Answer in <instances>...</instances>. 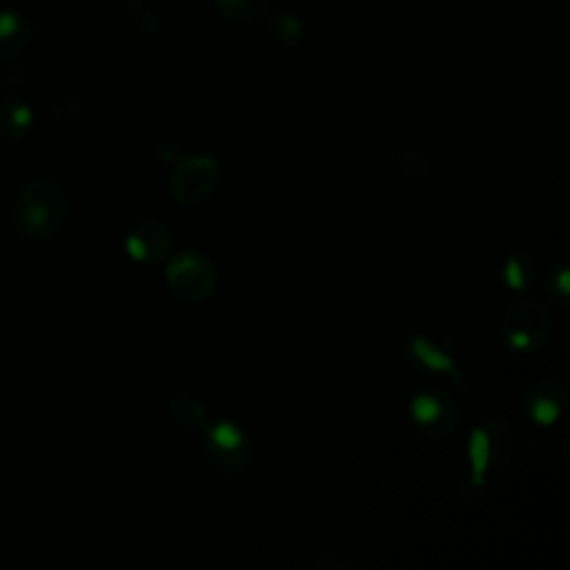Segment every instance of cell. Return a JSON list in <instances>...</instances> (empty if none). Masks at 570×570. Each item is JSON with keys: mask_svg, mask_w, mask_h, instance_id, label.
<instances>
[{"mask_svg": "<svg viewBox=\"0 0 570 570\" xmlns=\"http://www.w3.org/2000/svg\"><path fill=\"white\" fill-rule=\"evenodd\" d=\"M67 198L62 187L51 178L27 180L16 198V232L27 240H45L58 234L65 223Z\"/></svg>", "mask_w": 570, "mask_h": 570, "instance_id": "cell-1", "label": "cell"}, {"mask_svg": "<svg viewBox=\"0 0 570 570\" xmlns=\"http://www.w3.org/2000/svg\"><path fill=\"white\" fill-rule=\"evenodd\" d=\"M503 336L514 350L539 352L548 345L552 336V316L543 301L534 296H523L503 314Z\"/></svg>", "mask_w": 570, "mask_h": 570, "instance_id": "cell-2", "label": "cell"}, {"mask_svg": "<svg viewBox=\"0 0 570 570\" xmlns=\"http://www.w3.org/2000/svg\"><path fill=\"white\" fill-rule=\"evenodd\" d=\"M167 285L183 303H200L216 289V265L198 252H180L167 265Z\"/></svg>", "mask_w": 570, "mask_h": 570, "instance_id": "cell-3", "label": "cell"}, {"mask_svg": "<svg viewBox=\"0 0 570 570\" xmlns=\"http://www.w3.org/2000/svg\"><path fill=\"white\" fill-rule=\"evenodd\" d=\"M218 163L209 156L178 158L171 174V198L180 205L205 203L218 185Z\"/></svg>", "mask_w": 570, "mask_h": 570, "instance_id": "cell-4", "label": "cell"}, {"mask_svg": "<svg viewBox=\"0 0 570 570\" xmlns=\"http://www.w3.org/2000/svg\"><path fill=\"white\" fill-rule=\"evenodd\" d=\"M410 414L419 432L430 441H443L459 428V410L443 390H423L410 403Z\"/></svg>", "mask_w": 570, "mask_h": 570, "instance_id": "cell-5", "label": "cell"}, {"mask_svg": "<svg viewBox=\"0 0 570 570\" xmlns=\"http://www.w3.org/2000/svg\"><path fill=\"white\" fill-rule=\"evenodd\" d=\"M171 247L174 234L160 220H140L129 229L125 238V249L138 263H160L169 256Z\"/></svg>", "mask_w": 570, "mask_h": 570, "instance_id": "cell-6", "label": "cell"}, {"mask_svg": "<svg viewBox=\"0 0 570 570\" xmlns=\"http://www.w3.org/2000/svg\"><path fill=\"white\" fill-rule=\"evenodd\" d=\"M566 387L552 376L534 381L525 390V410L528 416L539 425H550L559 419L563 405H566Z\"/></svg>", "mask_w": 570, "mask_h": 570, "instance_id": "cell-7", "label": "cell"}, {"mask_svg": "<svg viewBox=\"0 0 570 570\" xmlns=\"http://www.w3.org/2000/svg\"><path fill=\"white\" fill-rule=\"evenodd\" d=\"M410 352L412 356L428 370L432 372H452L454 370V358H452V347L448 336L434 334L432 330L419 332L410 338Z\"/></svg>", "mask_w": 570, "mask_h": 570, "instance_id": "cell-8", "label": "cell"}, {"mask_svg": "<svg viewBox=\"0 0 570 570\" xmlns=\"http://www.w3.org/2000/svg\"><path fill=\"white\" fill-rule=\"evenodd\" d=\"M33 38L31 24L13 9L0 7V60L20 56Z\"/></svg>", "mask_w": 570, "mask_h": 570, "instance_id": "cell-9", "label": "cell"}, {"mask_svg": "<svg viewBox=\"0 0 570 570\" xmlns=\"http://www.w3.org/2000/svg\"><path fill=\"white\" fill-rule=\"evenodd\" d=\"M33 127V111L27 102L9 98L0 102V138L9 142H20L29 136Z\"/></svg>", "mask_w": 570, "mask_h": 570, "instance_id": "cell-10", "label": "cell"}, {"mask_svg": "<svg viewBox=\"0 0 570 570\" xmlns=\"http://www.w3.org/2000/svg\"><path fill=\"white\" fill-rule=\"evenodd\" d=\"M165 414L178 428L207 425V412H205L203 403L191 392H185V390L169 394V399L165 403Z\"/></svg>", "mask_w": 570, "mask_h": 570, "instance_id": "cell-11", "label": "cell"}, {"mask_svg": "<svg viewBox=\"0 0 570 570\" xmlns=\"http://www.w3.org/2000/svg\"><path fill=\"white\" fill-rule=\"evenodd\" d=\"M485 439H488V454H490V468H503L510 463L514 452V432L505 419L492 416L483 425Z\"/></svg>", "mask_w": 570, "mask_h": 570, "instance_id": "cell-12", "label": "cell"}, {"mask_svg": "<svg viewBox=\"0 0 570 570\" xmlns=\"http://www.w3.org/2000/svg\"><path fill=\"white\" fill-rule=\"evenodd\" d=\"M265 24H267L265 29H267L269 38H272L278 47L294 49V47H298V45L303 42V38H305V27H303V22H301L296 16H292V13H283V11L269 13Z\"/></svg>", "mask_w": 570, "mask_h": 570, "instance_id": "cell-13", "label": "cell"}, {"mask_svg": "<svg viewBox=\"0 0 570 570\" xmlns=\"http://www.w3.org/2000/svg\"><path fill=\"white\" fill-rule=\"evenodd\" d=\"M218 13L234 22H254L269 11V0H214Z\"/></svg>", "mask_w": 570, "mask_h": 570, "instance_id": "cell-14", "label": "cell"}, {"mask_svg": "<svg viewBox=\"0 0 570 570\" xmlns=\"http://www.w3.org/2000/svg\"><path fill=\"white\" fill-rule=\"evenodd\" d=\"M205 456L212 468L225 472V474H238L243 472L249 461H252V448L249 443L236 450H216V448H205Z\"/></svg>", "mask_w": 570, "mask_h": 570, "instance_id": "cell-15", "label": "cell"}, {"mask_svg": "<svg viewBox=\"0 0 570 570\" xmlns=\"http://www.w3.org/2000/svg\"><path fill=\"white\" fill-rule=\"evenodd\" d=\"M399 174L407 180H428L432 176V160L419 149H401L394 158Z\"/></svg>", "mask_w": 570, "mask_h": 570, "instance_id": "cell-16", "label": "cell"}, {"mask_svg": "<svg viewBox=\"0 0 570 570\" xmlns=\"http://www.w3.org/2000/svg\"><path fill=\"white\" fill-rule=\"evenodd\" d=\"M247 443H249L247 434H245L236 423L218 421V423L209 425L205 448H216V450H236V448H243V445H247Z\"/></svg>", "mask_w": 570, "mask_h": 570, "instance_id": "cell-17", "label": "cell"}, {"mask_svg": "<svg viewBox=\"0 0 570 570\" xmlns=\"http://www.w3.org/2000/svg\"><path fill=\"white\" fill-rule=\"evenodd\" d=\"M503 281L512 289H525L534 281V263L525 254H512L503 265Z\"/></svg>", "mask_w": 570, "mask_h": 570, "instance_id": "cell-18", "label": "cell"}, {"mask_svg": "<svg viewBox=\"0 0 570 570\" xmlns=\"http://www.w3.org/2000/svg\"><path fill=\"white\" fill-rule=\"evenodd\" d=\"M470 463H472V481L483 483V474L490 468V454H488V439L483 428H474L472 436H470Z\"/></svg>", "mask_w": 570, "mask_h": 570, "instance_id": "cell-19", "label": "cell"}, {"mask_svg": "<svg viewBox=\"0 0 570 570\" xmlns=\"http://www.w3.org/2000/svg\"><path fill=\"white\" fill-rule=\"evenodd\" d=\"M125 13L129 18V22L142 31V33H156L160 22H158V16L154 13V9H149L142 0H129L125 4Z\"/></svg>", "mask_w": 570, "mask_h": 570, "instance_id": "cell-20", "label": "cell"}, {"mask_svg": "<svg viewBox=\"0 0 570 570\" xmlns=\"http://www.w3.org/2000/svg\"><path fill=\"white\" fill-rule=\"evenodd\" d=\"M450 374H452L454 385L459 387L461 394H465V396H470V399H474V396L481 394V390H483V379H481V374H479L476 370L465 367V365H454V370H452Z\"/></svg>", "mask_w": 570, "mask_h": 570, "instance_id": "cell-21", "label": "cell"}, {"mask_svg": "<svg viewBox=\"0 0 570 570\" xmlns=\"http://www.w3.org/2000/svg\"><path fill=\"white\" fill-rule=\"evenodd\" d=\"M548 292L559 305H566L568 294H570V285H568V269L563 265H559L554 272H550Z\"/></svg>", "mask_w": 570, "mask_h": 570, "instance_id": "cell-22", "label": "cell"}, {"mask_svg": "<svg viewBox=\"0 0 570 570\" xmlns=\"http://www.w3.org/2000/svg\"><path fill=\"white\" fill-rule=\"evenodd\" d=\"M314 568H330V570H338V568H350L347 563H343V561H338V559H332V557H321V559H316L314 561Z\"/></svg>", "mask_w": 570, "mask_h": 570, "instance_id": "cell-23", "label": "cell"}]
</instances>
